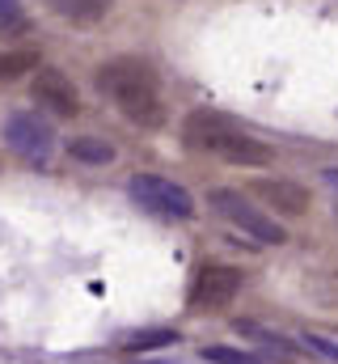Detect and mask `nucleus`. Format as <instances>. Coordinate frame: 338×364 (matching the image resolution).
I'll use <instances>...</instances> for the list:
<instances>
[{"label":"nucleus","mask_w":338,"mask_h":364,"mask_svg":"<svg viewBox=\"0 0 338 364\" xmlns=\"http://www.w3.org/2000/svg\"><path fill=\"white\" fill-rule=\"evenodd\" d=\"M97 90L106 93L119 114L136 127H161L165 123V97H161V81L157 73L136 60V55H119L110 64L97 68Z\"/></svg>","instance_id":"nucleus-1"},{"label":"nucleus","mask_w":338,"mask_h":364,"mask_svg":"<svg viewBox=\"0 0 338 364\" xmlns=\"http://www.w3.org/2000/svg\"><path fill=\"white\" fill-rule=\"evenodd\" d=\"M182 140H186L190 149H199V153L224 157L229 166H271V157H275L262 140H254L250 132H241L233 119H224V114H216V110H195V114H186Z\"/></svg>","instance_id":"nucleus-2"},{"label":"nucleus","mask_w":338,"mask_h":364,"mask_svg":"<svg viewBox=\"0 0 338 364\" xmlns=\"http://www.w3.org/2000/svg\"><path fill=\"white\" fill-rule=\"evenodd\" d=\"M207 203H212L237 233H246L258 246H283V242H288V229H283L275 216H266L262 208H254L250 199H246L241 191H233V186H216V191L207 195Z\"/></svg>","instance_id":"nucleus-3"},{"label":"nucleus","mask_w":338,"mask_h":364,"mask_svg":"<svg viewBox=\"0 0 338 364\" xmlns=\"http://www.w3.org/2000/svg\"><path fill=\"white\" fill-rule=\"evenodd\" d=\"M127 195L161 220H195V212H199L195 195L186 186H178L173 178H161V174H131Z\"/></svg>","instance_id":"nucleus-4"},{"label":"nucleus","mask_w":338,"mask_h":364,"mask_svg":"<svg viewBox=\"0 0 338 364\" xmlns=\"http://www.w3.org/2000/svg\"><path fill=\"white\" fill-rule=\"evenodd\" d=\"M4 149L30 166H47L55 153V127L47 119H38L34 110H13L4 119Z\"/></svg>","instance_id":"nucleus-5"},{"label":"nucleus","mask_w":338,"mask_h":364,"mask_svg":"<svg viewBox=\"0 0 338 364\" xmlns=\"http://www.w3.org/2000/svg\"><path fill=\"white\" fill-rule=\"evenodd\" d=\"M241 292V267L233 263H203L195 279H190V292H186V305L190 309H224L233 305Z\"/></svg>","instance_id":"nucleus-6"},{"label":"nucleus","mask_w":338,"mask_h":364,"mask_svg":"<svg viewBox=\"0 0 338 364\" xmlns=\"http://www.w3.org/2000/svg\"><path fill=\"white\" fill-rule=\"evenodd\" d=\"M30 97H34L43 110L60 114V119L81 114V93H77V85H72L60 68H38V73H34V85H30Z\"/></svg>","instance_id":"nucleus-7"},{"label":"nucleus","mask_w":338,"mask_h":364,"mask_svg":"<svg viewBox=\"0 0 338 364\" xmlns=\"http://www.w3.org/2000/svg\"><path fill=\"white\" fill-rule=\"evenodd\" d=\"M250 195H258L266 208H275L279 216H305L313 208L309 191L300 182H288V178H254L250 182Z\"/></svg>","instance_id":"nucleus-8"},{"label":"nucleus","mask_w":338,"mask_h":364,"mask_svg":"<svg viewBox=\"0 0 338 364\" xmlns=\"http://www.w3.org/2000/svg\"><path fill=\"white\" fill-rule=\"evenodd\" d=\"M47 9L64 21H77V26H93L110 13V0H47Z\"/></svg>","instance_id":"nucleus-9"},{"label":"nucleus","mask_w":338,"mask_h":364,"mask_svg":"<svg viewBox=\"0 0 338 364\" xmlns=\"http://www.w3.org/2000/svg\"><path fill=\"white\" fill-rule=\"evenodd\" d=\"M68 157L81 166H110L114 161V144L102 136H72L68 140Z\"/></svg>","instance_id":"nucleus-10"},{"label":"nucleus","mask_w":338,"mask_h":364,"mask_svg":"<svg viewBox=\"0 0 338 364\" xmlns=\"http://www.w3.org/2000/svg\"><path fill=\"white\" fill-rule=\"evenodd\" d=\"M26 73H38V51H30V47L0 51V81H17Z\"/></svg>","instance_id":"nucleus-11"},{"label":"nucleus","mask_w":338,"mask_h":364,"mask_svg":"<svg viewBox=\"0 0 338 364\" xmlns=\"http://www.w3.org/2000/svg\"><path fill=\"white\" fill-rule=\"evenodd\" d=\"M165 343H178V331L157 326V331H136V335H127L119 348H123V352H157V348H165Z\"/></svg>","instance_id":"nucleus-12"},{"label":"nucleus","mask_w":338,"mask_h":364,"mask_svg":"<svg viewBox=\"0 0 338 364\" xmlns=\"http://www.w3.org/2000/svg\"><path fill=\"white\" fill-rule=\"evenodd\" d=\"M207 364H262V356H254L246 348H203Z\"/></svg>","instance_id":"nucleus-13"},{"label":"nucleus","mask_w":338,"mask_h":364,"mask_svg":"<svg viewBox=\"0 0 338 364\" xmlns=\"http://www.w3.org/2000/svg\"><path fill=\"white\" fill-rule=\"evenodd\" d=\"M309 352H317V356H326V360H334L338 364V343H330V339H322V335H305L300 339Z\"/></svg>","instance_id":"nucleus-14"},{"label":"nucleus","mask_w":338,"mask_h":364,"mask_svg":"<svg viewBox=\"0 0 338 364\" xmlns=\"http://www.w3.org/2000/svg\"><path fill=\"white\" fill-rule=\"evenodd\" d=\"M0 26H21V0H0Z\"/></svg>","instance_id":"nucleus-15"},{"label":"nucleus","mask_w":338,"mask_h":364,"mask_svg":"<svg viewBox=\"0 0 338 364\" xmlns=\"http://www.w3.org/2000/svg\"><path fill=\"white\" fill-rule=\"evenodd\" d=\"M322 178H326V186H330V191L338 195V166H330V170H322Z\"/></svg>","instance_id":"nucleus-16"}]
</instances>
